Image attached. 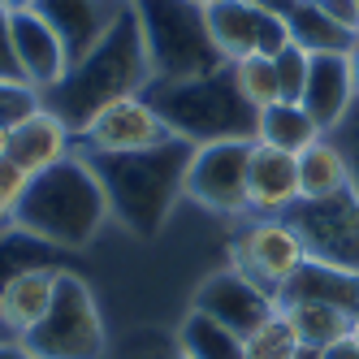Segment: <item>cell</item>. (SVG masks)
<instances>
[{"label": "cell", "instance_id": "6da1fadb", "mask_svg": "<svg viewBox=\"0 0 359 359\" xmlns=\"http://www.w3.org/2000/svg\"><path fill=\"white\" fill-rule=\"evenodd\" d=\"M147 87H151V65H147L143 27L130 0L126 13L113 22V31L83 61H74L53 91H43V109H53L74 135H83L100 109L117 104L126 95H143Z\"/></svg>", "mask_w": 359, "mask_h": 359}, {"label": "cell", "instance_id": "7a4b0ae2", "mask_svg": "<svg viewBox=\"0 0 359 359\" xmlns=\"http://www.w3.org/2000/svg\"><path fill=\"white\" fill-rule=\"evenodd\" d=\"M113 221L104 182L95 177L91 161L83 151L65 156L61 165L31 177L27 199L13 217L22 234L39 238L53 251H83L100 238V229Z\"/></svg>", "mask_w": 359, "mask_h": 359}, {"label": "cell", "instance_id": "3957f363", "mask_svg": "<svg viewBox=\"0 0 359 359\" xmlns=\"http://www.w3.org/2000/svg\"><path fill=\"white\" fill-rule=\"evenodd\" d=\"M195 147L173 139L151 151H130V156H87L95 177L104 182L113 221L135 238H156L177 199H187V165Z\"/></svg>", "mask_w": 359, "mask_h": 359}, {"label": "cell", "instance_id": "277c9868", "mask_svg": "<svg viewBox=\"0 0 359 359\" xmlns=\"http://www.w3.org/2000/svg\"><path fill=\"white\" fill-rule=\"evenodd\" d=\"M173 139L191 147L221 143V139H255V113L243 104V95L229 79V65L195 83H151L143 91Z\"/></svg>", "mask_w": 359, "mask_h": 359}, {"label": "cell", "instance_id": "5b68a950", "mask_svg": "<svg viewBox=\"0 0 359 359\" xmlns=\"http://www.w3.org/2000/svg\"><path fill=\"white\" fill-rule=\"evenodd\" d=\"M151 83H195L225 69L229 61L217 53L208 35V18L195 0H135Z\"/></svg>", "mask_w": 359, "mask_h": 359}, {"label": "cell", "instance_id": "8992f818", "mask_svg": "<svg viewBox=\"0 0 359 359\" xmlns=\"http://www.w3.org/2000/svg\"><path fill=\"white\" fill-rule=\"evenodd\" d=\"M22 346L31 351V359H100L104 355V316H100V303L79 273L61 269L53 307L22 338Z\"/></svg>", "mask_w": 359, "mask_h": 359}, {"label": "cell", "instance_id": "52a82bcc", "mask_svg": "<svg viewBox=\"0 0 359 359\" xmlns=\"http://www.w3.org/2000/svg\"><path fill=\"white\" fill-rule=\"evenodd\" d=\"M307 247V260L342 269L359 277V191H342L329 199H299L286 212Z\"/></svg>", "mask_w": 359, "mask_h": 359}, {"label": "cell", "instance_id": "ba28073f", "mask_svg": "<svg viewBox=\"0 0 359 359\" xmlns=\"http://www.w3.org/2000/svg\"><path fill=\"white\" fill-rule=\"evenodd\" d=\"M229 255H234L238 273H247L255 286H264L277 299L307 264V247L286 217H251L243 234L229 243Z\"/></svg>", "mask_w": 359, "mask_h": 359}, {"label": "cell", "instance_id": "9c48e42d", "mask_svg": "<svg viewBox=\"0 0 359 359\" xmlns=\"http://www.w3.org/2000/svg\"><path fill=\"white\" fill-rule=\"evenodd\" d=\"M255 139H221L195 147L187 165V199L217 217H251L247 208V169Z\"/></svg>", "mask_w": 359, "mask_h": 359}, {"label": "cell", "instance_id": "30bf717a", "mask_svg": "<svg viewBox=\"0 0 359 359\" xmlns=\"http://www.w3.org/2000/svg\"><path fill=\"white\" fill-rule=\"evenodd\" d=\"M165 143H173V130L147 95H126L117 104L100 109L87 130L74 135V147L83 156H130V151H151Z\"/></svg>", "mask_w": 359, "mask_h": 359}, {"label": "cell", "instance_id": "8fae6325", "mask_svg": "<svg viewBox=\"0 0 359 359\" xmlns=\"http://www.w3.org/2000/svg\"><path fill=\"white\" fill-rule=\"evenodd\" d=\"M191 307L208 312L212 320L229 325L234 333H243V338H247L251 329H260L269 316H277L281 299L269 294L264 286H255L247 273H238L234 264H229V269H221V273H212V277L199 281V290H195V303H191Z\"/></svg>", "mask_w": 359, "mask_h": 359}, {"label": "cell", "instance_id": "7c38bea8", "mask_svg": "<svg viewBox=\"0 0 359 359\" xmlns=\"http://www.w3.org/2000/svg\"><path fill=\"white\" fill-rule=\"evenodd\" d=\"M9 39H13V57H18V69H22V83L27 87H35L43 95L65 79V69H69L65 43L35 5L9 9Z\"/></svg>", "mask_w": 359, "mask_h": 359}, {"label": "cell", "instance_id": "4fadbf2b", "mask_svg": "<svg viewBox=\"0 0 359 359\" xmlns=\"http://www.w3.org/2000/svg\"><path fill=\"white\" fill-rule=\"evenodd\" d=\"M299 104L307 109V117H312L325 135L342 130V121L359 104L351 48H346V53H312V69H307V87H303Z\"/></svg>", "mask_w": 359, "mask_h": 359}, {"label": "cell", "instance_id": "5bb4252c", "mask_svg": "<svg viewBox=\"0 0 359 359\" xmlns=\"http://www.w3.org/2000/svg\"><path fill=\"white\" fill-rule=\"evenodd\" d=\"M126 5L130 0H35V9L48 18V27L61 35L69 65L83 61L113 31V22L126 13Z\"/></svg>", "mask_w": 359, "mask_h": 359}, {"label": "cell", "instance_id": "9a60e30c", "mask_svg": "<svg viewBox=\"0 0 359 359\" xmlns=\"http://www.w3.org/2000/svg\"><path fill=\"white\" fill-rule=\"evenodd\" d=\"M294 203H299V156L251 143V169H247L251 217H286Z\"/></svg>", "mask_w": 359, "mask_h": 359}, {"label": "cell", "instance_id": "2e32d148", "mask_svg": "<svg viewBox=\"0 0 359 359\" xmlns=\"http://www.w3.org/2000/svg\"><path fill=\"white\" fill-rule=\"evenodd\" d=\"M57 277H61V264H39V269H27L0 286V338L22 342L48 316L53 294H57Z\"/></svg>", "mask_w": 359, "mask_h": 359}, {"label": "cell", "instance_id": "e0dca14e", "mask_svg": "<svg viewBox=\"0 0 359 359\" xmlns=\"http://www.w3.org/2000/svg\"><path fill=\"white\" fill-rule=\"evenodd\" d=\"M74 130L53 113V109H35L27 121H18L9 130V161L18 169H27L31 177L61 165L65 156H74Z\"/></svg>", "mask_w": 359, "mask_h": 359}, {"label": "cell", "instance_id": "ac0fdd59", "mask_svg": "<svg viewBox=\"0 0 359 359\" xmlns=\"http://www.w3.org/2000/svg\"><path fill=\"white\" fill-rule=\"evenodd\" d=\"M203 18H208V35L217 43V53L229 65L264 48L269 9L255 5V0H217V5L203 9Z\"/></svg>", "mask_w": 359, "mask_h": 359}, {"label": "cell", "instance_id": "d6986e66", "mask_svg": "<svg viewBox=\"0 0 359 359\" xmlns=\"http://www.w3.org/2000/svg\"><path fill=\"white\" fill-rule=\"evenodd\" d=\"M281 316H286V325L294 329L299 346H333L342 342L346 333L359 329V316L346 312V307H333V303H307V299H281Z\"/></svg>", "mask_w": 359, "mask_h": 359}, {"label": "cell", "instance_id": "ffe728a7", "mask_svg": "<svg viewBox=\"0 0 359 359\" xmlns=\"http://www.w3.org/2000/svg\"><path fill=\"white\" fill-rule=\"evenodd\" d=\"M320 139H325V130L307 117V109L299 104V100H277L273 109L255 113V143H264V147L299 156V151H307Z\"/></svg>", "mask_w": 359, "mask_h": 359}, {"label": "cell", "instance_id": "44dd1931", "mask_svg": "<svg viewBox=\"0 0 359 359\" xmlns=\"http://www.w3.org/2000/svg\"><path fill=\"white\" fill-rule=\"evenodd\" d=\"M351 165L346 151L338 147V139L325 135L320 143H312L307 151H299V199H329L351 191Z\"/></svg>", "mask_w": 359, "mask_h": 359}, {"label": "cell", "instance_id": "7402d4cb", "mask_svg": "<svg viewBox=\"0 0 359 359\" xmlns=\"http://www.w3.org/2000/svg\"><path fill=\"white\" fill-rule=\"evenodd\" d=\"M173 346L187 359H247L243 333H234L229 325L212 320L208 312H199V307H191V312L182 316V325H177V333H173Z\"/></svg>", "mask_w": 359, "mask_h": 359}, {"label": "cell", "instance_id": "603a6c76", "mask_svg": "<svg viewBox=\"0 0 359 359\" xmlns=\"http://www.w3.org/2000/svg\"><path fill=\"white\" fill-rule=\"evenodd\" d=\"M281 13L290 22V43L307 48V53H346L355 43V35H346L338 27V18L329 13V5H316V0H286Z\"/></svg>", "mask_w": 359, "mask_h": 359}, {"label": "cell", "instance_id": "cb8c5ba5", "mask_svg": "<svg viewBox=\"0 0 359 359\" xmlns=\"http://www.w3.org/2000/svg\"><path fill=\"white\" fill-rule=\"evenodd\" d=\"M281 299H307V303H333V307H346V312L359 316V277L355 273H342V269H329L320 260H307L294 281Z\"/></svg>", "mask_w": 359, "mask_h": 359}, {"label": "cell", "instance_id": "d4e9b609", "mask_svg": "<svg viewBox=\"0 0 359 359\" xmlns=\"http://www.w3.org/2000/svg\"><path fill=\"white\" fill-rule=\"evenodd\" d=\"M229 79H234L243 104H247L251 113H264V109H273L277 100H281L277 65H273V57H264V53H251V57L234 61V65H229Z\"/></svg>", "mask_w": 359, "mask_h": 359}, {"label": "cell", "instance_id": "484cf974", "mask_svg": "<svg viewBox=\"0 0 359 359\" xmlns=\"http://www.w3.org/2000/svg\"><path fill=\"white\" fill-rule=\"evenodd\" d=\"M243 342H247V359H294L299 355V338L286 325V316H281V307H277V316H269L260 329H251Z\"/></svg>", "mask_w": 359, "mask_h": 359}, {"label": "cell", "instance_id": "4316f807", "mask_svg": "<svg viewBox=\"0 0 359 359\" xmlns=\"http://www.w3.org/2000/svg\"><path fill=\"white\" fill-rule=\"evenodd\" d=\"M277 65V83H281V100H303V87H307V69H312V53L299 43H286L281 53L273 57Z\"/></svg>", "mask_w": 359, "mask_h": 359}, {"label": "cell", "instance_id": "83f0119b", "mask_svg": "<svg viewBox=\"0 0 359 359\" xmlns=\"http://www.w3.org/2000/svg\"><path fill=\"white\" fill-rule=\"evenodd\" d=\"M27 187H31V173L27 169H18L9 156L0 161V229L13 225L22 199H27Z\"/></svg>", "mask_w": 359, "mask_h": 359}, {"label": "cell", "instance_id": "f1b7e54d", "mask_svg": "<svg viewBox=\"0 0 359 359\" xmlns=\"http://www.w3.org/2000/svg\"><path fill=\"white\" fill-rule=\"evenodd\" d=\"M35 109H43V95L35 87H27V83H0V121H5L9 130L18 121H27Z\"/></svg>", "mask_w": 359, "mask_h": 359}, {"label": "cell", "instance_id": "f546056e", "mask_svg": "<svg viewBox=\"0 0 359 359\" xmlns=\"http://www.w3.org/2000/svg\"><path fill=\"white\" fill-rule=\"evenodd\" d=\"M338 139V147L346 151V165H351V182H355V191H359V104L351 109V117L342 121V130L333 135Z\"/></svg>", "mask_w": 359, "mask_h": 359}, {"label": "cell", "instance_id": "4dcf8cb0", "mask_svg": "<svg viewBox=\"0 0 359 359\" xmlns=\"http://www.w3.org/2000/svg\"><path fill=\"white\" fill-rule=\"evenodd\" d=\"M0 83H22V69L13 57V39H9V9H0Z\"/></svg>", "mask_w": 359, "mask_h": 359}, {"label": "cell", "instance_id": "1f68e13d", "mask_svg": "<svg viewBox=\"0 0 359 359\" xmlns=\"http://www.w3.org/2000/svg\"><path fill=\"white\" fill-rule=\"evenodd\" d=\"M325 5H329L333 18H338V27L359 39V0H325Z\"/></svg>", "mask_w": 359, "mask_h": 359}, {"label": "cell", "instance_id": "d6a6232c", "mask_svg": "<svg viewBox=\"0 0 359 359\" xmlns=\"http://www.w3.org/2000/svg\"><path fill=\"white\" fill-rule=\"evenodd\" d=\"M320 359H359V329H355V333H346L342 342L325 346V351H320Z\"/></svg>", "mask_w": 359, "mask_h": 359}, {"label": "cell", "instance_id": "836d02e7", "mask_svg": "<svg viewBox=\"0 0 359 359\" xmlns=\"http://www.w3.org/2000/svg\"><path fill=\"white\" fill-rule=\"evenodd\" d=\"M0 359H31V351L18 338H0Z\"/></svg>", "mask_w": 359, "mask_h": 359}, {"label": "cell", "instance_id": "e575fe53", "mask_svg": "<svg viewBox=\"0 0 359 359\" xmlns=\"http://www.w3.org/2000/svg\"><path fill=\"white\" fill-rule=\"evenodd\" d=\"M5 156H9V126L0 121V161H5Z\"/></svg>", "mask_w": 359, "mask_h": 359}, {"label": "cell", "instance_id": "d590c367", "mask_svg": "<svg viewBox=\"0 0 359 359\" xmlns=\"http://www.w3.org/2000/svg\"><path fill=\"white\" fill-rule=\"evenodd\" d=\"M351 65H355V91H359V39L351 43Z\"/></svg>", "mask_w": 359, "mask_h": 359}, {"label": "cell", "instance_id": "8d00e7d4", "mask_svg": "<svg viewBox=\"0 0 359 359\" xmlns=\"http://www.w3.org/2000/svg\"><path fill=\"white\" fill-rule=\"evenodd\" d=\"M147 359H187V355L177 351V346H169V351H156V355H147Z\"/></svg>", "mask_w": 359, "mask_h": 359}, {"label": "cell", "instance_id": "74e56055", "mask_svg": "<svg viewBox=\"0 0 359 359\" xmlns=\"http://www.w3.org/2000/svg\"><path fill=\"white\" fill-rule=\"evenodd\" d=\"M18 5H35V0H0V9H18Z\"/></svg>", "mask_w": 359, "mask_h": 359}, {"label": "cell", "instance_id": "f35d334b", "mask_svg": "<svg viewBox=\"0 0 359 359\" xmlns=\"http://www.w3.org/2000/svg\"><path fill=\"white\" fill-rule=\"evenodd\" d=\"M195 5H199V9H208V5H217V0H195Z\"/></svg>", "mask_w": 359, "mask_h": 359}, {"label": "cell", "instance_id": "ab89813d", "mask_svg": "<svg viewBox=\"0 0 359 359\" xmlns=\"http://www.w3.org/2000/svg\"><path fill=\"white\" fill-rule=\"evenodd\" d=\"M320 5H325V0H320Z\"/></svg>", "mask_w": 359, "mask_h": 359}, {"label": "cell", "instance_id": "60d3db41", "mask_svg": "<svg viewBox=\"0 0 359 359\" xmlns=\"http://www.w3.org/2000/svg\"><path fill=\"white\" fill-rule=\"evenodd\" d=\"M316 5H320V0H316Z\"/></svg>", "mask_w": 359, "mask_h": 359}]
</instances>
